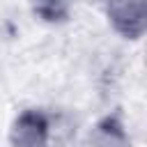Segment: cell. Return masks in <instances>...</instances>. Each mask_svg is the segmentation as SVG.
I'll return each mask as SVG.
<instances>
[{"mask_svg":"<svg viewBox=\"0 0 147 147\" xmlns=\"http://www.w3.org/2000/svg\"><path fill=\"white\" fill-rule=\"evenodd\" d=\"M34 5V11L44 18V21H64L71 11V5L74 0H32Z\"/></svg>","mask_w":147,"mask_h":147,"instance_id":"4","label":"cell"},{"mask_svg":"<svg viewBox=\"0 0 147 147\" xmlns=\"http://www.w3.org/2000/svg\"><path fill=\"white\" fill-rule=\"evenodd\" d=\"M51 142V119L39 110H25L16 117L11 126L14 147H48Z\"/></svg>","mask_w":147,"mask_h":147,"instance_id":"2","label":"cell"},{"mask_svg":"<svg viewBox=\"0 0 147 147\" xmlns=\"http://www.w3.org/2000/svg\"><path fill=\"white\" fill-rule=\"evenodd\" d=\"M108 21L129 39H138L145 32V0H106Z\"/></svg>","mask_w":147,"mask_h":147,"instance_id":"1","label":"cell"},{"mask_svg":"<svg viewBox=\"0 0 147 147\" xmlns=\"http://www.w3.org/2000/svg\"><path fill=\"white\" fill-rule=\"evenodd\" d=\"M85 147H131V142L122 124H117L115 119H106L90 133Z\"/></svg>","mask_w":147,"mask_h":147,"instance_id":"3","label":"cell"}]
</instances>
